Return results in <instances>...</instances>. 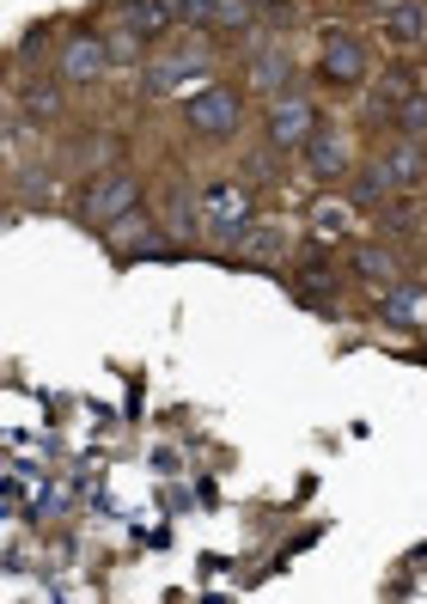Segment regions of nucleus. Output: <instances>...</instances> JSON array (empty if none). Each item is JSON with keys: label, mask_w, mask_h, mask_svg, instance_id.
Listing matches in <instances>:
<instances>
[{"label": "nucleus", "mask_w": 427, "mask_h": 604, "mask_svg": "<svg viewBox=\"0 0 427 604\" xmlns=\"http://www.w3.org/2000/svg\"><path fill=\"white\" fill-rule=\"evenodd\" d=\"M202 220H208V233L220 238V245H244V233L257 226V214H251V189L239 184H220L202 196Z\"/></svg>", "instance_id": "nucleus-1"}, {"label": "nucleus", "mask_w": 427, "mask_h": 604, "mask_svg": "<svg viewBox=\"0 0 427 604\" xmlns=\"http://www.w3.org/2000/svg\"><path fill=\"white\" fill-rule=\"evenodd\" d=\"M135 208H141V184L129 177V171H117V177H91V184H86V201H80L86 226H110V220L135 214Z\"/></svg>", "instance_id": "nucleus-2"}, {"label": "nucleus", "mask_w": 427, "mask_h": 604, "mask_svg": "<svg viewBox=\"0 0 427 604\" xmlns=\"http://www.w3.org/2000/svg\"><path fill=\"white\" fill-rule=\"evenodd\" d=\"M318 135V110H312V98L305 93H281L269 110V140L281 147V153H300L305 140Z\"/></svg>", "instance_id": "nucleus-3"}, {"label": "nucleus", "mask_w": 427, "mask_h": 604, "mask_svg": "<svg viewBox=\"0 0 427 604\" xmlns=\"http://www.w3.org/2000/svg\"><path fill=\"white\" fill-rule=\"evenodd\" d=\"M208 74V49H159L147 62V98H171L183 79Z\"/></svg>", "instance_id": "nucleus-4"}, {"label": "nucleus", "mask_w": 427, "mask_h": 604, "mask_svg": "<svg viewBox=\"0 0 427 604\" xmlns=\"http://www.w3.org/2000/svg\"><path fill=\"white\" fill-rule=\"evenodd\" d=\"M244 116L239 93H227V86H208V93L190 98V128H202V135H232Z\"/></svg>", "instance_id": "nucleus-5"}, {"label": "nucleus", "mask_w": 427, "mask_h": 604, "mask_svg": "<svg viewBox=\"0 0 427 604\" xmlns=\"http://www.w3.org/2000/svg\"><path fill=\"white\" fill-rule=\"evenodd\" d=\"M379 165H385V177H391V189H415V184H422V171H427V147H422V135L391 140Z\"/></svg>", "instance_id": "nucleus-6"}, {"label": "nucleus", "mask_w": 427, "mask_h": 604, "mask_svg": "<svg viewBox=\"0 0 427 604\" xmlns=\"http://www.w3.org/2000/svg\"><path fill=\"white\" fill-rule=\"evenodd\" d=\"M110 62H117V49L105 37H74V44L61 49V74L68 79H105Z\"/></svg>", "instance_id": "nucleus-7"}, {"label": "nucleus", "mask_w": 427, "mask_h": 604, "mask_svg": "<svg viewBox=\"0 0 427 604\" xmlns=\"http://www.w3.org/2000/svg\"><path fill=\"white\" fill-rule=\"evenodd\" d=\"M324 74L330 79H361L366 74V49L349 32H324Z\"/></svg>", "instance_id": "nucleus-8"}, {"label": "nucleus", "mask_w": 427, "mask_h": 604, "mask_svg": "<svg viewBox=\"0 0 427 604\" xmlns=\"http://www.w3.org/2000/svg\"><path fill=\"white\" fill-rule=\"evenodd\" d=\"M305 159H312V171H318V177H342V171H349V159H354V147H349V135H342V128H324V135L305 140Z\"/></svg>", "instance_id": "nucleus-9"}, {"label": "nucleus", "mask_w": 427, "mask_h": 604, "mask_svg": "<svg viewBox=\"0 0 427 604\" xmlns=\"http://www.w3.org/2000/svg\"><path fill=\"white\" fill-rule=\"evenodd\" d=\"M385 32H391L396 49L422 44V37H427V7H422V0H403V7H391V13H385Z\"/></svg>", "instance_id": "nucleus-10"}, {"label": "nucleus", "mask_w": 427, "mask_h": 604, "mask_svg": "<svg viewBox=\"0 0 427 604\" xmlns=\"http://www.w3.org/2000/svg\"><path fill=\"white\" fill-rule=\"evenodd\" d=\"M171 19H178V7H171V0H135V7H129V32L159 37V32L171 25Z\"/></svg>", "instance_id": "nucleus-11"}, {"label": "nucleus", "mask_w": 427, "mask_h": 604, "mask_svg": "<svg viewBox=\"0 0 427 604\" xmlns=\"http://www.w3.org/2000/svg\"><path fill=\"white\" fill-rule=\"evenodd\" d=\"M25 116H30V123H56V116H61L56 79H30V86H25Z\"/></svg>", "instance_id": "nucleus-12"}, {"label": "nucleus", "mask_w": 427, "mask_h": 604, "mask_svg": "<svg viewBox=\"0 0 427 604\" xmlns=\"http://www.w3.org/2000/svg\"><path fill=\"white\" fill-rule=\"evenodd\" d=\"M244 250H251L257 263H274V257H288V233H281V226H251V233H244Z\"/></svg>", "instance_id": "nucleus-13"}, {"label": "nucleus", "mask_w": 427, "mask_h": 604, "mask_svg": "<svg viewBox=\"0 0 427 604\" xmlns=\"http://www.w3.org/2000/svg\"><path fill=\"white\" fill-rule=\"evenodd\" d=\"M422 311H427V299L415 294V287H391V294H385V318H396V324H415Z\"/></svg>", "instance_id": "nucleus-14"}, {"label": "nucleus", "mask_w": 427, "mask_h": 604, "mask_svg": "<svg viewBox=\"0 0 427 604\" xmlns=\"http://www.w3.org/2000/svg\"><path fill=\"white\" fill-rule=\"evenodd\" d=\"M354 269H361L366 281H391L396 257H391V250H379V245H361V250H354Z\"/></svg>", "instance_id": "nucleus-15"}, {"label": "nucleus", "mask_w": 427, "mask_h": 604, "mask_svg": "<svg viewBox=\"0 0 427 604\" xmlns=\"http://www.w3.org/2000/svg\"><path fill=\"white\" fill-rule=\"evenodd\" d=\"M251 79H257V93H274V98H281V79H288V62H281V56L269 49V56L257 62V74H251Z\"/></svg>", "instance_id": "nucleus-16"}, {"label": "nucleus", "mask_w": 427, "mask_h": 604, "mask_svg": "<svg viewBox=\"0 0 427 604\" xmlns=\"http://www.w3.org/2000/svg\"><path fill=\"white\" fill-rule=\"evenodd\" d=\"M391 196V177H385V165L361 171V184H354V201H385Z\"/></svg>", "instance_id": "nucleus-17"}, {"label": "nucleus", "mask_w": 427, "mask_h": 604, "mask_svg": "<svg viewBox=\"0 0 427 604\" xmlns=\"http://www.w3.org/2000/svg\"><path fill=\"white\" fill-rule=\"evenodd\" d=\"M396 104H403V128L422 135V128H427V98H396Z\"/></svg>", "instance_id": "nucleus-18"}, {"label": "nucleus", "mask_w": 427, "mask_h": 604, "mask_svg": "<svg viewBox=\"0 0 427 604\" xmlns=\"http://www.w3.org/2000/svg\"><path fill=\"white\" fill-rule=\"evenodd\" d=\"M213 13H220V0H178V19H190V25H202Z\"/></svg>", "instance_id": "nucleus-19"}]
</instances>
